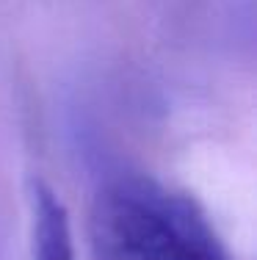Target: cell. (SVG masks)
<instances>
[{"label":"cell","instance_id":"cell-1","mask_svg":"<svg viewBox=\"0 0 257 260\" xmlns=\"http://www.w3.org/2000/svg\"><path fill=\"white\" fill-rule=\"evenodd\" d=\"M89 246L94 260H230L197 202L146 175L102 183L89 213Z\"/></svg>","mask_w":257,"mask_h":260},{"label":"cell","instance_id":"cell-2","mask_svg":"<svg viewBox=\"0 0 257 260\" xmlns=\"http://www.w3.org/2000/svg\"><path fill=\"white\" fill-rule=\"evenodd\" d=\"M30 260H75L69 213L47 183H30Z\"/></svg>","mask_w":257,"mask_h":260}]
</instances>
